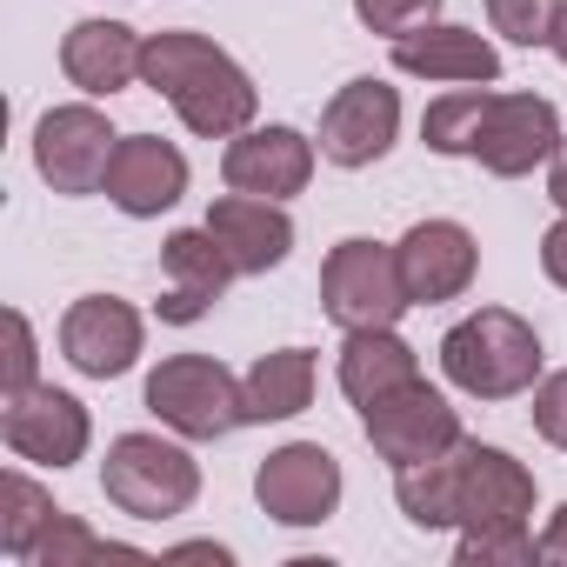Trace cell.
Wrapping results in <instances>:
<instances>
[{
  "mask_svg": "<svg viewBox=\"0 0 567 567\" xmlns=\"http://www.w3.org/2000/svg\"><path fill=\"white\" fill-rule=\"evenodd\" d=\"M141 81L181 114L187 134L200 141H234L254 127L260 114V87L247 81V68L214 48L207 34H187V28H167V34H147L141 48Z\"/></svg>",
  "mask_w": 567,
  "mask_h": 567,
  "instance_id": "6da1fadb",
  "label": "cell"
},
{
  "mask_svg": "<svg viewBox=\"0 0 567 567\" xmlns=\"http://www.w3.org/2000/svg\"><path fill=\"white\" fill-rule=\"evenodd\" d=\"M540 334L507 308H474L441 334V374L474 401H514L540 381Z\"/></svg>",
  "mask_w": 567,
  "mask_h": 567,
  "instance_id": "7a4b0ae2",
  "label": "cell"
},
{
  "mask_svg": "<svg viewBox=\"0 0 567 567\" xmlns=\"http://www.w3.org/2000/svg\"><path fill=\"white\" fill-rule=\"evenodd\" d=\"M101 494L134 520H174L200 501V461L161 434H114L101 461Z\"/></svg>",
  "mask_w": 567,
  "mask_h": 567,
  "instance_id": "3957f363",
  "label": "cell"
},
{
  "mask_svg": "<svg viewBox=\"0 0 567 567\" xmlns=\"http://www.w3.org/2000/svg\"><path fill=\"white\" fill-rule=\"evenodd\" d=\"M321 308L341 334H361V328H394L414 295L401 280V254L388 240H341L328 260H321Z\"/></svg>",
  "mask_w": 567,
  "mask_h": 567,
  "instance_id": "277c9868",
  "label": "cell"
},
{
  "mask_svg": "<svg viewBox=\"0 0 567 567\" xmlns=\"http://www.w3.org/2000/svg\"><path fill=\"white\" fill-rule=\"evenodd\" d=\"M147 414L181 441H227L234 427H247L240 381L214 354H167L147 374Z\"/></svg>",
  "mask_w": 567,
  "mask_h": 567,
  "instance_id": "5b68a950",
  "label": "cell"
},
{
  "mask_svg": "<svg viewBox=\"0 0 567 567\" xmlns=\"http://www.w3.org/2000/svg\"><path fill=\"white\" fill-rule=\"evenodd\" d=\"M447 507L461 534H520L534 514V474L487 441L447 447Z\"/></svg>",
  "mask_w": 567,
  "mask_h": 567,
  "instance_id": "8992f818",
  "label": "cell"
},
{
  "mask_svg": "<svg viewBox=\"0 0 567 567\" xmlns=\"http://www.w3.org/2000/svg\"><path fill=\"white\" fill-rule=\"evenodd\" d=\"M361 434H368V447L388 467H421V461H434V454L467 441L461 434V408L441 388H427V381H408V388L368 401L361 408Z\"/></svg>",
  "mask_w": 567,
  "mask_h": 567,
  "instance_id": "52a82bcc",
  "label": "cell"
},
{
  "mask_svg": "<svg viewBox=\"0 0 567 567\" xmlns=\"http://www.w3.org/2000/svg\"><path fill=\"white\" fill-rule=\"evenodd\" d=\"M114 147L121 134L107 127V114L94 101H68V107H48L41 127H34V167L54 194H101L107 187V167H114Z\"/></svg>",
  "mask_w": 567,
  "mask_h": 567,
  "instance_id": "ba28073f",
  "label": "cell"
},
{
  "mask_svg": "<svg viewBox=\"0 0 567 567\" xmlns=\"http://www.w3.org/2000/svg\"><path fill=\"white\" fill-rule=\"evenodd\" d=\"M0 441H8L14 461H34V467H74L94 441V421L87 408L68 394V388H21V394H0Z\"/></svg>",
  "mask_w": 567,
  "mask_h": 567,
  "instance_id": "9c48e42d",
  "label": "cell"
},
{
  "mask_svg": "<svg viewBox=\"0 0 567 567\" xmlns=\"http://www.w3.org/2000/svg\"><path fill=\"white\" fill-rule=\"evenodd\" d=\"M254 501L280 527H321L341 507V461L321 441H288L254 467Z\"/></svg>",
  "mask_w": 567,
  "mask_h": 567,
  "instance_id": "30bf717a",
  "label": "cell"
},
{
  "mask_svg": "<svg viewBox=\"0 0 567 567\" xmlns=\"http://www.w3.org/2000/svg\"><path fill=\"white\" fill-rule=\"evenodd\" d=\"M394 134H401V94L381 74H361L321 107V141L315 147H321V161L354 174V167H374L394 147Z\"/></svg>",
  "mask_w": 567,
  "mask_h": 567,
  "instance_id": "8fae6325",
  "label": "cell"
},
{
  "mask_svg": "<svg viewBox=\"0 0 567 567\" xmlns=\"http://www.w3.org/2000/svg\"><path fill=\"white\" fill-rule=\"evenodd\" d=\"M394 254H401V280H408L414 308L461 301L474 288V274H481V240L461 220H414L394 240Z\"/></svg>",
  "mask_w": 567,
  "mask_h": 567,
  "instance_id": "7c38bea8",
  "label": "cell"
},
{
  "mask_svg": "<svg viewBox=\"0 0 567 567\" xmlns=\"http://www.w3.org/2000/svg\"><path fill=\"white\" fill-rule=\"evenodd\" d=\"M141 341H147V328H141V315L121 295H81L61 315V354L87 381H121L141 361Z\"/></svg>",
  "mask_w": 567,
  "mask_h": 567,
  "instance_id": "4fadbf2b",
  "label": "cell"
},
{
  "mask_svg": "<svg viewBox=\"0 0 567 567\" xmlns=\"http://www.w3.org/2000/svg\"><path fill=\"white\" fill-rule=\"evenodd\" d=\"M315 141L301 127H247L227 141L220 154V181L234 194H260V200H288L315 181Z\"/></svg>",
  "mask_w": 567,
  "mask_h": 567,
  "instance_id": "5bb4252c",
  "label": "cell"
},
{
  "mask_svg": "<svg viewBox=\"0 0 567 567\" xmlns=\"http://www.w3.org/2000/svg\"><path fill=\"white\" fill-rule=\"evenodd\" d=\"M554 147H560V114H554V101H540V94H494L474 161H481L487 174H501V181H520V174L547 167Z\"/></svg>",
  "mask_w": 567,
  "mask_h": 567,
  "instance_id": "9a60e30c",
  "label": "cell"
},
{
  "mask_svg": "<svg viewBox=\"0 0 567 567\" xmlns=\"http://www.w3.org/2000/svg\"><path fill=\"white\" fill-rule=\"evenodd\" d=\"M161 274H167L161 321H167V328H194V321H207V315L220 308L227 280H234V260L220 254V240H214L207 220H200V227L167 234V247H161Z\"/></svg>",
  "mask_w": 567,
  "mask_h": 567,
  "instance_id": "2e32d148",
  "label": "cell"
},
{
  "mask_svg": "<svg viewBox=\"0 0 567 567\" xmlns=\"http://www.w3.org/2000/svg\"><path fill=\"white\" fill-rule=\"evenodd\" d=\"M101 194H107L121 214H134V220H161V214L187 194V154H181L174 141H161V134H121Z\"/></svg>",
  "mask_w": 567,
  "mask_h": 567,
  "instance_id": "e0dca14e",
  "label": "cell"
},
{
  "mask_svg": "<svg viewBox=\"0 0 567 567\" xmlns=\"http://www.w3.org/2000/svg\"><path fill=\"white\" fill-rule=\"evenodd\" d=\"M394 74H408V81H447V87H494L501 81V54L474 28L427 21V28H414V34L394 41Z\"/></svg>",
  "mask_w": 567,
  "mask_h": 567,
  "instance_id": "ac0fdd59",
  "label": "cell"
},
{
  "mask_svg": "<svg viewBox=\"0 0 567 567\" xmlns=\"http://www.w3.org/2000/svg\"><path fill=\"white\" fill-rule=\"evenodd\" d=\"M207 234L220 240V254L234 260V274H267L295 254V220L280 200H260V194H220L207 207Z\"/></svg>",
  "mask_w": 567,
  "mask_h": 567,
  "instance_id": "d6986e66",
  "label": "cell"
},
{
  "mask_svg": "<svg viewBox=\"0 0 567 567\" xmlns=\"http://www.w3.org/2000/svg\"><path fill=\"white\" fill-rule=\"evenodd\" d=\"M141 48H147V34H134L127 21H74L61 41V74L94 101L121 94L141 81Z\"/></svg>",
  "mask_w": 567,
  "mask_h": 567,
  "instance_id": "ffe728a7",
  "label": "cell"
},
{
  "mask_svg": "<svg viewBox=\"0 0 567 567\" xmlns=\"http://www.w3.org/2000/svg\"><path fill=\"white\" fill-rule=\"evenodd\" d=\"M408 381H421V354H414L394 328H361V334H348V348H341V394H348L354 408H368V401H381V394H394V388H408Z\"/></svg>",
  "mask_w": 567,
  "mask_h": 567,
  "instance_id": "44dd1931",
  "label": "cell"
},
{
  "mask_svg": "<svg viewBox=\"0 0 567 567\" xmlns=\"http://www.w3.org/2000/svg\"><path fill=\"white\" fill-rule=\"evenodd\" d=\"M315 401V354L308 348H274L240 374V408L247 421H295Z\"/></svg>",
  "mask_w": 567,
  "mask_h": 567,
  "instance_id": "7402d4cb",
  "label": "cell"
},
{
  "mask_svg": "<svg viewBox=\"0 0 567 567\" xmlns=\"http://www.w3.org/2000/svg\"><path fill=\"white\" fill-rule=\"evenodd\" d=\"M54 494L41 487V481H28L21 467H8L0 474V554H14V560H28L34 554V540L54 527Z\"/></svg>",
  "mask_w": 567,
  "mask_h": 567,
  "instance_id": "603a6c76",
  "label": "cell"
},
{
  "mask_svg": "<svg viewBox=\"0 0 567 567\" xmlns=\"http://www.w3.org/2000/svg\"><path fill=\"white\" fill-rule=\"evenodd\" d=\"M487 107H494V87H447L441 101H427L421 114V141L434 154H467L481 147V127H487Z\"/></svg>",
  "mask_w": 567,
  "mask_h": 567,
  "instance_id": "cb8c5ba5",
  "label": "cell"
},
{
  "mask_svg": "<svg viewBox=\"0 0 567 567\" xmlns=\"http://www.w3.org/2000/svg\"><path fill=\"white\" fill-rule=\"evenodd\" d=\"M94 560H141L134 547H121V540H101L87 520H74V514H54V527L34 540V554H28V567H94Z\"/></svg>",
  "mask_w": 567,
  "mask_h": 567,
  "instance_id": "d4e9b609",
  "label": "cell"
},
{
  "mask_svg": "<svg viewBox=\"0 0 567 567\" xmlns=\"http://www.w3.org/2000/svg\"><path fill=\"white\" fill-rule=\"evenodd\" d=\"M481 8H487L494 34H507L514 48H547V34H554V8H560V0H481Z\"/></svg>",
  "mask_w": 567,
  "mask_h": 567,
  "instance_id": "484cf974",
  "label": "cell"
},
{
  "mask_svg": "<svg viewBox=\"0 0 567 567\" xmlns=\"http://www.w3.org/2000/svg\"><path fill=\"white\" fill-rule=\"evenodd\" d=\"M461 567H534L540 560V540L520 527V534H461L454 547Z\"/></svg>",
  "mask_w": 567,
  "mask_h": 567,
  "instance_id": "4316f807",
  "label": "cell"
},
{
  "mask_svg": "<svg viewBox=\"0 0 567 567\" xmlns=\"http://www.w3.org/2000/svg\"><path fill=\"white\" fill-rule=\"evenodd\" d=\"M8 361H0V394H21V388H34L41 381V341H34V321L21 315V308H8Z\"/></svg>",
  "mask_w": 567,
  "mask_h": 567,
  "instance_id": "83f0119b",
  "label": "cell"
},
{
  "mask_svg": "<svg viewBox=\"0 0 567 567\" xmlns=\"http://www.w3.org/2000/svg\"><path fill=\"white\" fill-rule=\"evenodd\" d=\"M434 14H441V0H354V21H361L368 34H388V41L427 28Z\"/></svg>",
  "mask_w": 567,
  "mask_h": 567,
  "instance_id": "f1b7e54d",
  "label": "cell"
},
{
  "mask_svg": "<svg viewBox=\"0 0 567 567\" xmlns=\"http://www.w3.org/2000/svg\"><path fill=\"white\" fill-rule=\"evenodd\" d=\"M534 434L567 454V368H554V374L534 381Z\"/></svg>",
  "mask_w": 567,
  "mask_h": 567,
  "instance_id": "f546056e",
  "label": "cell"
},
{
  "mask_svg": "<svg viewBox=\"0 0 567 567\" xmlns=\"http://www.w3.org/2000/svg\"><path fill=\"white\" fill-rule=\"evenodd\" d=\"M540 274H547L554 288L567 295V214H560V220H554V227L540 234Z\"/></svg>",
  "mask_w": 567,
  "mask_h": 567,
  "instance_id": "4dcf8cb0",
  "label": "cell"
},
{
  "mask_svg": "<svg viewBox=\"0 0 567 567\" xmlns=\"http://www.w3.org/2000/svg\"><path fill=\"white\" fill-rule=\"evenodd\" d=\"M540 560L567 567V501H560V507H554V520L540 527Z\"/></svg>",
  "mask_w": 567,
  "mask_h": 567,
  "instance_id": "1f68e13d",
  "label": "cell"
},
{
  "mask_svg": "<svg viewBox=\"0 0 567 567\" xmlns=\"http://www.w3.org/2000/svg\"><path fill=\"white\" fill-rule=\"evenodd\" d=\"M547 200L567 214V134H560V147H554V161H547Z\"/></svg>",
  "mask_w": 567,
  "mask_h": 567,
  "instance_id": "d6a6232c",
  "label": "cell"
},
{
  "mask_svg": "<svg viewBox=\"0 0 567 567\" xmlns=\"http://www.w3.org/2000/svg\"><path fill=\"white\" fill-rule=\"evenodd\" d=\"M174 560H214V567H227L234 554H227V547H214V540H187V547H174Z\"/></svg>",
  "mask_w": 567,
  "mask_h": 567,
  "instance_id": "836d02e7",
  "label": "cell"
},
{
  "mask_svg": "<svg viewBox=\"0 0 567 567\" xmlns=\"http://www.w3.org/2000/svg\"><path fill=\"white\" fill-rule=\"evenodd\" d=\"M547 48H554V61L567 68V0H560V8H554V34H547Z\"/></svg>",
  "mask_w": 567,
  "mask_h": 567,
  "instance_id": "e575fe53",
  "label": "cell"
}]
</instances>
